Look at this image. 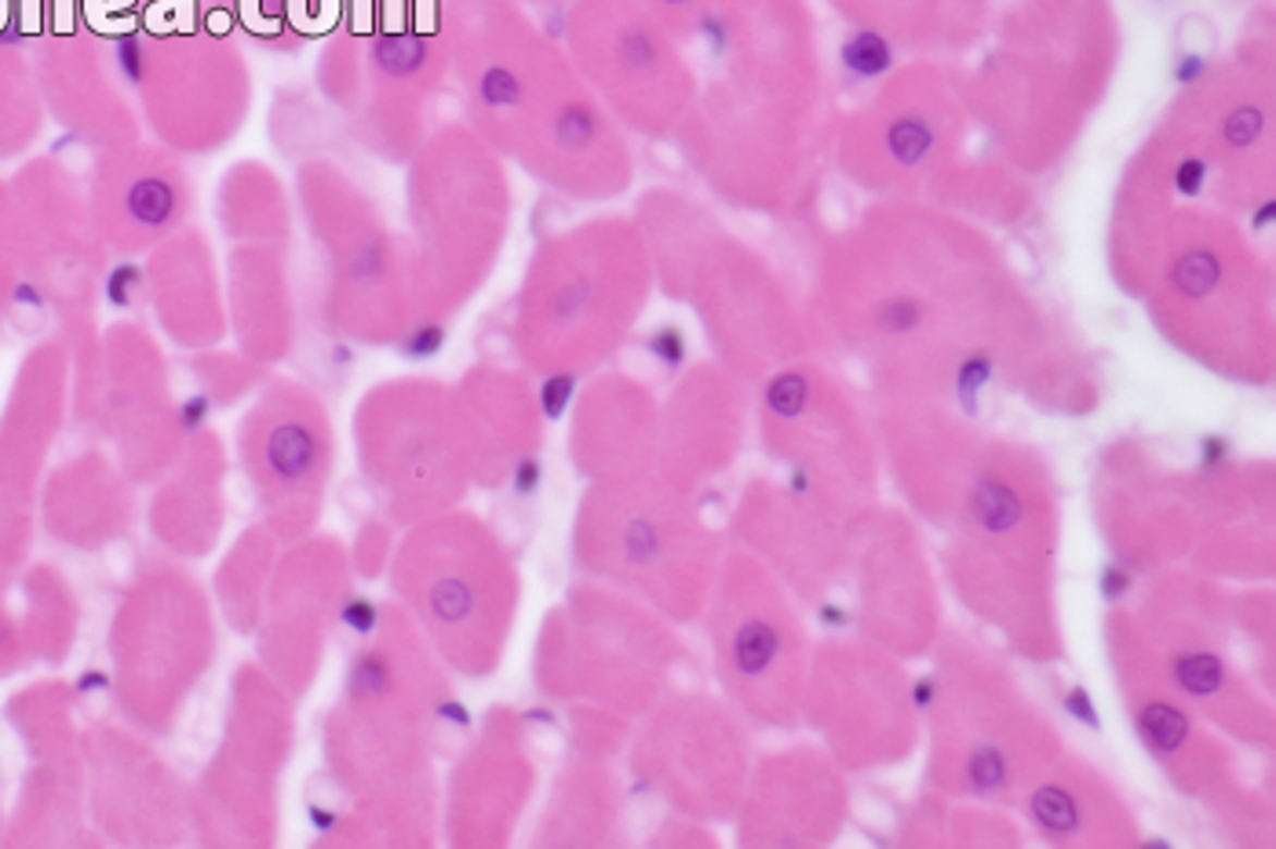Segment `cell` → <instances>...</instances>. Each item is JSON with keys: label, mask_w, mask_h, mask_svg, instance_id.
Returning <instances> with one entry per match:
<instances>
[{"label": "cell", "mask_w": 1276, "mask_h": 849, "mask_svg": "<svg viewBox=\"0 0 1276 849\" xmlns=\"http://www.w3.org/2000/svg\"><path fill=\"white\" fill-rule=\"evenodd\" d=\"M175 190L169 180H161V175H143L139 183H132L128 190V212L139 226L146 230H157L169 223V216L175 212Z\"/></svg>", "instance_id": "10"}, {"label": "cell", "mask_w": 1276, "mask_h": 849, "mask_svg": "<svg viewBox=\"0 0 1276 849\" xmlns=\"http://www.w3.org/2000/svg\"><path fill=\"white\" fill-rule=\"evenodd\" d=\"M781 656V631L770 620H748L737 627L734 635V667L737 675L759 678L773 667V660Z\"/></svg>", "instance_id": "3"}, {"label": "cell", "mask_w": 1276, "mask_h": 849, "mask_svg": "<svg viewBox=\"0 0 1276 849\" xmlns=\"http://www.w3.org/2000/svg\"><path fill=\"white\" fill-rule=\"evenodd\" d=\"M554 139H559L562 150H584V146H591L594 139H599V121H594L591 110L569 107V110H562L559 121H554Z\"/></svg>", "instance_id": "17"}, {"label": "cell", "mask_w": 1276, "mask_h": 849, "mask_svg": "<svg viewBox=\"0 0 1276 849\" xmlns=\"http://www.w3.org/2000/svg\"><path fill=\"white\" fill-rule=\"evenodd\" d=\"M886 150L897 164L905 168H916L923 164L930 153H934V128H930L927 118H919V113H905V118H894L886 124Z\"/></svg>", "instance_id": "8"}, {"label": "cell", "mask_w": 1276, "mask_h": 849, "mask_svg": "<svg viewBox=\"0 0 1276 849\" xmlns=\"http://www.w3.org/2000/svg\"><path fill=\"white\" fill-rule=\"evenodd\" d=\"M1189 715L1181 711L1175 700H1149L1138 711V737L1149 751L1156 754V759H1167V754H1175L1181 743L1189 740Z\"/></svg>", "instance_id": "1"}, {"label": "cell", "mask_w": 1276, "mask_h": 849, "mask_svg": "<svg viewBox=\"0 0 1276 849\" xmlns=\"http://www.w3.org/2000/svg\"><path fill=\"white\" fill-rule=\"evenodd\" d=\"M700 34H704V40L711 45V51H723L726 45H729V37H726V23L719 15H708L704 23H700Z\"/></svg>", "instance_id": "38"}, {"label": "cell", "mask_w": 1276, "mask_h": 849, "mask_svg": "<svg viewBox=\"0 0 1276 849\" xmlns=\"http://www.w3.org/2000/svg\"><path fill=\"white\" fill-rule=\"evenodd\" d=\"M937 700V678L934 675H923L919 682L912 686V704L916 707H930Z\"/></svg>", "instance_id": "40"}, {"label": "cell", "mask_w": 1276, "mask_h": 849, "mask_svg": "<svg viewBox=\"0 0 1276 849\" xmlns=\"http://www.w3.org/2000/svg\"><path fill=\"white\" fill-rule=\"evenodd\" d=\"M807 489H810V475H807V470H795V475H792V496H807Z\"/></svg>", "instance_id": "44"}, {"label": "cell", "mask_w": 1276, "mask_h": 849, "mask_svg": "<svg viewBox=\"0 0 1276 849\" xmlns=\"http://www.w3.org/2000/svg\"><path fill=\"white\" fill-rule=\"evenodd\" d=\"M1207 73V59L1204 56H1186L1175 66V81L1181 84V88H1189V84H1197L1200 77H1204Z\"/></svg>", "instance_id": "37"}, {"label": "cell", "mask_w": 1276, "mask_h": 849, "mask_svg": "<svg viewBox=\"0 0 1276 849\" xmlns=\"http://www.w3.org/2000/svg\"><path fill=\"white\" fill-rule=\"evenodd\" d=\"M1273 219H1276V201H1265V205L1259 208V216L1251 219V226H1254V230H1269V226H1273Z\"/></svg>", "instance_id": "43"}, {"label": "cell", "mask_w": 1276, "mask_h": 849, "mask_svg": "<svg viewBox=\"0 0 1276 849\" xmlns=\"http://www.w3.org/2000/svg\"><path fill=\"white\" fill-rule=\"evenodd\" d=\"M1229 459V442L1222 434H1207L1200 442V470H1218Z\"/></svg>", "instance_id": "33"}, {"label": "cell", "mask_w": 1276, "mask_h": 849, "mask_svg": "<svg viewBox=\"0 0 1276 849\" xmlns=\"http://www.w3.org/2000/svg\"><path fill=\"white\" fill-rule=\"evenodd\" d=\"M573 394H577V376H573V372H554V376H548V380H543V386H540V408H543V416H548V419H559V416L569 408Z\"/></svg>", "instance_id": "22"}, {"label": "cell", "mask_w": 1276, "mask_h": 849, "mask_svg": "<svg viewBox=\"0 0 1276 849\" xmlns=\"http://www.w3.org/2000/svg\"><path fill=\"white\" fill-rule=\"evenodd\" d=\"M314 456H318V445H314V438L307 434V427H285V431L274 434V442L267 448V464L270 470L285 481V485H299V481L310 478L314 470Z\"/></svg>", "instance_id": "4"}, {"label": "cell", "mask_w": 1276, "mask_h": 849, "mask_svg": "<svg viewBox=\"0 0 1276 849\" xmlns=\"http://www.w3.org/2000/svg\"><path fill=\"white\" fill-rule=\"evenodd\" d=\"M1222 281V259L1207 248H1192L1178 259L1175 267V288L1181 296H1207Z\"/></svg>", "instance_id": "11"}, {"label": "cell", "mask_w": 1276, "mask_h": 849, "mask_svg": "<svg viewBox=\"0 0 1276 849\" xmlns=\"http://www.w3.org/2000/svg\"><path fill=\"white\" fill-rule=\"evenodd\" d=\"M307 821H310V827H314V832H318L321 838H329V835H336V832H340V813L332 810V805L310 802V805H307Z\"/></svg>", "instance_id": "34"}, {"label": "cell", "mask_w": 1276, "mask_h": 849, "mask_svg": "<svg viewBox=\"0 0 1276 849\" xmlns=\"http://www.w3.org/2000/svg\"><path fill=\"white\" fill-rule=\"evenodd\" d=\"M667 4H686V0H667Z\"/></svg>", "instance_id": "46"}, {"label": "cell", "mask_w": 1276, "mask_h": 849, "mask_svg": "<svg viewBox=\"0 0 1276 849\" xmlns=\"http://www.w3.org/2000/svg\"><path fill=\"white\" fill-rule=\"evenodd\" d=\"M77 693H81V697L110 693V675H102V670H85V675L77 678Z\"/></svg>", "instance_id": "39"}, {"label": "cell", "mask_w": 1276, "mask_h": 849, "mask_svg": "<svg viewBox=\"0 0 1276 849\" xmlns=\"http://www.w3.org/2000/svg\"><path fill=\"white\" fill-rule=\"evenodd\" d=\"M543 485V464L537 456H522L515 470H511V492H515L518 500H532Z\"/></svg>", "instance_id": "25"}, {"label": "cell", "mask_w": 1276, "mask_h": 849, "mask_svg": "<svg viewBox=\"0 0 1276 849\" xmlns=\"http://www.w3.org/2000/svg\"><path fill=\"white\" fill-rule=\"evenodd\" d=\"M646 350H650L653 358L664 365V369H678V365L686 361V335L678 329H672V324H664V329L650 332V340H646Z\"/></svg>", "instance_id": "24"}, {"label": "cell", "mask_w": 1276, "mask_h": 849, "mask_svg": "<svg viewBox=\"0 0 1276 849\" xmlns=\"http://www.w3.org/2000/svg\"><path fill=\"white\" fill-rule=\"evenodd\" d=\"M810 405V380L802 372H781L766 386V408L773 416L795 419Z\"/></svg>", "instance_id": "14"}, {"label": "cell", "mask_w": 1276, "mask_h": 849, "mask_svg": "<svg viewBox=\"0 0 1276 849\" xmlns=\"http://www.w3.org/2000/svg\"><path fill=\"white\" fill-rule=\"evenodd\" d=\"M970 507H974L978 526L989 532H1010L1021 521L1018 492L999 478H981L970 492Z\"/></svg>", "instance_id": "5"}, {"label": "cell", "mask_w": 1276, "mask_h": 849, "mask_svg": "<svg viewBox=\"0 0 1276 849\" xmlns=\"http://www.w3.org/2000/svg\"><path fill=\"white\" fill-rule=\"evenodd\" d=\"M992 372H996V365H992V358L985 350H978V354H970V358L959 365V372H956V394H959V402H964V408L970 416H978V397H981V391H985V386L992 383Z\"/></svg>", "instance_id": "15"}, {"label": "cell", "mask_w": 1276, "mask_h": 849, "mask_svg": "<svg viewBox=\"0 0 1276 849\" xmlns=\"http://www.w3.org/2000/svg\"><path fill=\"white\" fill-rule=\"evenodd\" d=\"M1007 754H1003L996 743H978L974 751L967 754V788L974 795H992L999 791L1003 784H1007Z\"/></svg>", "instance_id": "13"}, {"label": "cell", "mask_w": 1276, "mask_h": 849, "mask_svg": "<svg viewBox=\"0 0 1276 849\" xmlns=\"http://www.w3.org/2000/svg\"><path fill=\"white\" fill-rule=\"evenodd\" d=\"M919 321H923V303H919L916 296H886L880 307H875V324L891 335L912 332Z\"/></svg>", "instance_id": "18"}, {"label": "cell", "mask_w": 1276, "mask_h": 849, "mask_svg": "<svg viewBox=\"0 0 1276 849\" xmlns=\"http://www.w3.org/2000/svg\"><path fill=\"white\" fill-rule=\"evenodd\" d=\"M391 682H394V670H391V660H387L380 649H361L358 656L351 660L347 667V697L358 700V704H369V700H380L391 693Z\"/></svg>", "instance_id": "9"}, {"label": "cell", "mask_w": 1276, "mask_h": 849, "mask_svg": "<svg viewBox=\"0 0 1276 849\" xmlns=\"http://www.w3.org/2000/svg\"><path fill=\"white\" fill-rule=\"evenodd\" d=\"M1204 180H1207V164L1200 161V157H1186V161L1178 164V172H1175L1178 194H1186V197H1197L1200 190H1204Z\"/></svg>", "instance_id": "29"}, {"label": "cell", "mask_w": 1276, "mask_h": 849, "mask_svg": "<svg viewBox=\"0 0 1276 849\" xmlns=\"http://www.w3.org/2000/svg\"><path fill=\"white\" fill-rule=\"evenodd\" d=\"M1170 682L1192 700H1211L1226 689V664L1207 649H1181L1170 660Z\"/></svg>", "instance_id": "2"}, {"label": "cell", "mask_w": 1276, "mask_h": 849, "mask_svg": "<svg viewBox=\"0 0 1276 849\" xmlns=\"http://www.w3.org/2000/svg\"><path fill=\"white\" fill-rule=\"evenodd\" d=\"M208 416H212V402H208L205 394H194V397H186V402L180 405V427H183L186 434L201 431Z\"/></svg>", "instance_id": "30"}, {"label": "cell", "mask_w": 1276, "mask_h": 849, "mask_svg": "<svg viewBox=\"0 0 1276 849\" xmlns=\"http://www.w3.org/2000/svg\"><path fill=\"white\" fill-rule=\"evenodd\" d=\"M478 96H482L486 107L493 110H511L522 102V81L515 70L507 66H489L482 73V81H478Z\"/></svg>", "instance_id": "16"}, {"label": "cell", "mask_w": 1276, "mask_h": 849, "mask_svg": "<svg viewBox=\"0 0 1276 849\" xmlns=\"http://www.w3.org/2000/svg\"><path fill=\"white\" fill-rule=\"evenodd\" d=\"M372 59L376 66L383 73H391V77H409L427 62V40L424 37H413V34H402V37H383L380 45L372 48Z\"/></svg>", "instance_id": "12"}, {"label": "cell", "mask_w": 1276, "mask_h": 849, "mask_svg": "<svg viewBox=\"0 0 1276 849\" xmlns=\"http://www.w3.org/2000/svg\"><path fill=\"white\" fill-rule=\"evenodd\" d=\"M839 59L854 77L875 81L894 66V48H891V40H886L883 34H875V29H857L850 40H843Z\"/></svg>", "instance_id": "7"}, {"label": "cell", "mask_w": 1276, "mask_h": 849, "mask_svg": "<svg viewBox=\"0 0 1276 849\" xmlns=\"http://www.w3.org/2000/svg\"><path fill=\"white\" fill-rule=\"evenodd\" d=\"M434 718L442 722V726H449V729H456V733H467L470 726H475V718H470V711H467V704H459V700H438L434 704Z\"/></svg>", "instance_id": "31"}, {"label": "cell", "mask_w": 1276, "mask_h": 849, "mask_svg": "<svg viewBox=\"0 0 1276 849\" xmlns=\"http://www.w3.org/2000/svg\"><path fill=\"white\" fill-rule=\"evenodd\" d=\"M1029 813H1032L1035 827L1054 835V838L1080 832V805H1076V795L1069 788H1058V784H1043V788H1035L1029 799Z\"/></svg>", "instance_id": "6"}, {"label": "cell", "mask_w": 1276, "mask_h": 849, "mask_svg": "<svg viewBox=\"0 0 1276 849\" xmlns=\"http://www.w3.org/2000/svg\"><path fill=\"white\" fill-rule=\"evenodd\" d=\"M526 718H529V722H543V726H554V715H551L548 707H537V711H529Z\"/></svg>", "instance_id": "45"}, {"label": "cell", "mask_w": 1276, "mask_h": 849, "mask_svg": "<svg viewBox=\"0 0 1276 849\" xmlns=\"http://www.w3.org/2000/svg\"><path fill=\"white\" fill-rule=\"evenodd\" d=\"M113 59H118L121 77L128 84H143L146 77V45L139 34H124L113 40Z\"/></svg>", "instance_id": "23"}, {"label": "cell", "mask_w": 1276, "mask_h": 849, "mask_svg": "<svg viewBox=\"0 0 1276 849\" xmlns=\"http://www.w3.org/2000/svg\"><path fill=\"white\" fill-rule=\"evenodd\" d=\"M445 340H449V335H445L442 324L424 321V324H416V329H409L402 335V354L409 361H431V358L442 354Z\"/></svg>", "instance_id": "19"}, {"label": "cell", "mask_w": 1276, "mask_h": 849, "mask_svg": "<svg viewBox=\"0 0 1276 849\" xmlns=\"http://www.w3.org/2000/svg\"><path fill=\"white\" fill-rule=\"evenodd\" d=\"M821 624H824V627H835V631H843V627L850 624V613H846L843 605L824 602V605H821Z\"/></svg>", "instance_id": "42"}, {"label": "cell", "mask_w": 1276, "mask_h": 849, "mask_svg": "<svg viewBox=\"0 0 1276 849\" xmlns=\"http://www.w3.org/2000/svg\"><path fill=\"white\" fill-rule=\"evenodd\" d=\"M624 59H631V66H650V62L657 59L653 40L646 34H631L624 40Z\"/></svg>", "instance_id": "36"}, {"label": "cell", "mask_w": 1276, "mask_h": 849, "mask_svg": "<svg viewBox=\"0 0 1276 849\" xmlns=\"http://www.w3.org/2000/svg\"><path fill=\"white\" fill-rule=\"evenodd\" d=\"M12 299L19 303V307H34V310L45 307V296H40V288L34 285V281H19Z\"/></svg>", "instance_id": "41"}, {"label": "cell", "mask_w": 1276, "mask_h": 849, "mask_svg": "<svg viewBox=\"0 0 1276 849\" xmlns=\"http://www.w3.org/2000/svg\"><path fill=\"white\" fill-rule=\"evenodd\" d=\"M107 303L118 310H128L135 307V299H139V288H143V270L135 263H118L107 274Z\"/></svg>", "instance_id": "21"}, {"label": "cell", "mask_w": 1276, "mask_h": 849, "mask_svg": "<svg viewBox=\"0 0 1276 849\" xmlns=\"http://www.w3.org/2000/svg\"><path fill=\"white\" fill-rule=\"evenodd\" d=\"M1065 711H1069V718L1080 722L1083 729H1091V733L1102 729V715H1097V707H1094V697L1087 693L1083 686H1072L1069 693H1065Z\"/></svg>", "instance_id": "26"}, {"label": "cell", "mask_w": 1276, "mask_h": 849, "mask_svg": "<svg viewBox=\"0 0 1276 849\" xmlns=\"http://www.w3.org/2000/svg\"><path fill=\"white\" fill-rule=\"evenodd\" d=\"M1254 135H1259V118H1254L1251 110H1237L1232 118L1226 121V139L1232 146H1251Z\"/></svg>", "instance_id": "32"}, {"label": "cell", "mask_w": 1276, "mask_h": 849, "mask_svg": "<svg viewBox=\"0 0 1276 849\" xmlns=\"http://www.w3.org/2000/svg\"><path fill=\"white\" fill-rule=\"evenodd\" d=\"M1097 587H1102V594L1108 602H1116V599H1124L1127 591H1131L1134 587V573H1131V565H1124V562H1108L1105 569H1102V576H1097Z\"/></svg>", "instance_id": "27"}, {"label": "cell", "mask_w": 1276, "mask_h": 849, "mask_svg": "<svg viewBox=\"0 0 1276 849\" xmlns=\"http://www.w3.org/2000/svg\"><path fill=\"white\" fill-rule=\"evenodd\" d=\"M340 624L347 627L354 638H372L380 631V605L372 599H365V594H351L347 602L340 605Z\"/></svg>", "instance_id": "20"}, {"label": "cell", "mask_w": 1276, "mask_h": 849, "mask_svg": "<svg viewBox=\"0 0 1276 849\" xmlns=\"http://www.w3.org/2000/svg\"><path fill=\"white\" fill-rule=\"evenodd\" d=\"M434 610L445 616V620H459V616H467V610H470V594H467V587H459V583H445V587H438L434 591Z\"/></svg>", "instance_id": "28"}, {"label": "cell", "mask_w": 1276, "mask_h": 849, "mask_svg": "<svg viewBox=\"0 0 1276 849\" xmlns=\"http://www.w3.org/2000/svg\"><path fill=\"white\" fill-rule=\"evenodd\" d=\"M627 554L638 562H650L657 554V532L650 526H635L631 537H627Z\"/></svg>", "instance_id": "35"}]
</instances>
